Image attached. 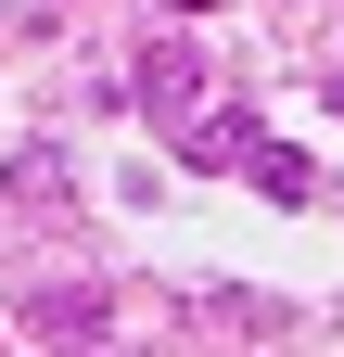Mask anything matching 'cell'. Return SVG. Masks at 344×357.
I'll return each instance as SVG.
<instances>
[{
	"label": "cell",
	"mask_w": 344,
	"mask_h": 357,
	"mask_svg": "<svg viewBox=\"0 0 344 357\" xmlns=\"http://www.w3.org/2000/svg\"><path fill=\"white\" fill-rule=\"evenodd\" d=\"M127 102L179 128V115L204 102V52H191V38H141V52H127Z\"/></svg>",
	"instance_id": "1"
},
{
	"label": "cell",
	"mask_w": 344,
	"mask_h": 357,
	"mask_svg": "<svg viewBox=\"0 0 344 357\" xmlns=\"http://www.w3.org/2000/svg\"><path fill=\"white\" fill-rule=\"evenodd\" d=\"M26 332L38 344H102L115 332V294L102 281H52V294H26Z\"/></svg>",
	"instance_id": "2"
},
{
	"label": "cell",
	"mask_w": 344,
	"mask_h": 357,
	"mask_svg": "<svg viewBox=\"0 0 344 357\" xmlns=\"http://www.w3.org/2000/svg\"><path fill=\"white\" fill-rule=\"evenodd\" d=\"M0 192H13L26 217H64V153H52V141H26L13 166H0Z\"/></svg>",
	"instance_id": "3"
},
{
	"label": "cell",
	"mask_w": 344,
	"mask_h": 357,
	"mask_svg": "<svg viewBox=\"0 0 344 357\" xmlns=\"http://www.w3.org/2000/svg\"><path fill=\"white\" fill-rule=\"evenodd\" d=\"M179 153H191V166H242V153H255V115H242V102H230V115H179Z\"/></svg>",
	"instance_id": "4"
},
{
	"label": "cell",
	"mask_w": 344,
	"mask_h": 357,
	"mask_svg": "<svg viewBox=\"0 0 344 357\" xmlns=\"http://www.w3.org/2000/svg\"><path fill=\"white\" fill-rule=\"evenodd\" d=\"M242 178H255L268 204H306V192H319V166H306V153H281V141H255V153H242Z\"/></svg>",
	"instance_id": "5"
},
{
	"label": "cell",
	"mask_w": 344,
	"mask_h": 357,
	"mask_svg": "<svg viewBox=\"0 0 344 357\" xmlns=\"http://www.w3.org/2000/svg\"><path fill=\"white\" fill-rule=\"evenodd\" d=\"M268 319H281L268 294H204V332H268Z\"/></svg>",
	"instance_id": "6"
},
{
	"label": "cell",
	"mask_w": 344,
	"mask_h": 357,
	"mask_svg": "<svg viewBox=\"0 0 344 357\" xmlns=\"http://www.w3.org/2000/svg\"><path fill=\"white\" fill-rule=\"evenodd\" d=\"M331 115H344V64H331Z\"/></svg>",
	"instance_id": "7"
}]
</instances>
